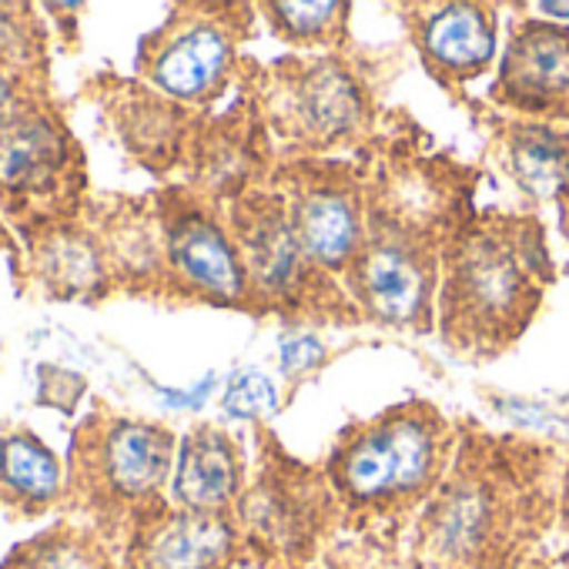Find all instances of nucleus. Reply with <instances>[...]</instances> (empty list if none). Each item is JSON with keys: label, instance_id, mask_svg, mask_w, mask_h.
Here are the masks:
<instances>
[{"label": "nucleus", "instance_id": "nucleus-10", "mask_svg": "<svg viewBox=\"0 0 569 569\" xmlns=\"http://www.w3.org/2000/svg\"><path fill=\"white\" fill-rule=\"evenodd\" d=\"M489 101L512 118L569 121V28L549 18H519L499 61Z\"/></svg>", "mask_w": 569, "mask_h": 569}, {"label": "nucleus", "instance_id": "nucleus-13", "mask_svg": "<svg viewBox=\"0 0 569 569\" xmlns=\"http://www.w3.org/2000/svg\"><path fill=\"white\" fill-rule=\"evenodd\" d=\"M406 31L426 71L442 88H459L479 78L496 54V8L472 0L406 4Z\"/></svg>", "mask_w": 569, "mask_h": 569}, {"label": "nucleus", "instance_id": "nucleus-2", "mask_svg": "<svg viewBox=\"0 0 569 569\" xmlns=\"http://www.w3.org/2000/svg\"><path fill=\"white\" fill-rule=\"evenodd\" d=\"M462 181L429 158H392L366 171V234L342 274L362 319L402 332L436 326L446 244L472 218Z\"/></svg>", "mask_w": 569, "mask_h": 569}, {"label": "nucleus", "instance_id": "nucleus-1", "mask_svg": "<svg viewBox=\"0 0 569 569\" xmlns=\"http://www.w3.org/2000/svg\"><path fill=\"white\" fill-rule=\"evenodd\" d=\"M566 459L549 442L459 429L446 479L416 519L422 569H516L549 526Z\"/></svg>", "mask_w": 569, "mask_h": 569}, {"label": "nucleus", "instance_id": "nucleus-4", "mask_svg": "<svg viewBox=\"0 0 569 569\" xmlns=\"http://www.w3.org/2000/svg\"><path fill=\"white\" fill-rule=\"evenodd\" d=\"M456 446L459 426L426 399H406L346 426L322 466L339 516L356 522L419 519L446 479Z\"/></svg>", "mask_w": 569, "mask_h": 569}, {"label": "nucleus", "instance_id": "nucleus-3", "mask_svg": "<svg viewBox=\"0 0 569 569\" xmlns=\"http://www.w3.org/2000/svg\"><path fill=\"white\" fill-rule=\"evenodd\" d=\"M549 284L552 258L539 218L472 214L442 254L436 326L449 349L496 359L529 329Z\"/></svg>", "mask_w": 569, "mask_h": 569}, {"label": "nucleus", "instance_id": "nucleus-20", "mask_svg": "<svg viewBox=\"0 0 569 569\" xmlns=\"http://www.w3.org/2000/svg\"><path fill=\"white\" fill-rule=\"evenodd\" d=\"M61 144L41 121L0 128V181L28 188L38 184L58 161Z\"/></svg>", "mask_w": 569, "mask_h": 569}, {"label": "nucleus", "instance_id": "nucleus-21", "mask_svg": "<svg viewBox=\"0 0 569 569\" xmlns=\"http://www.w3.org/2000/svg\"><path fill=\"white\" fill-rule=\"evenodd\" d=\"M224 409L238 419H258L274 409V389L264 376L241 372L224 396Z\"/></svg>", "mask_w": 569, "mask_h": 569}, {"label": "nucleus", "instance_id": "nucleus-17", "mask_svg": "<svg viewBox=\"0 0 569 569\" xmlns=\"http://www.w3.org/2000/svg\"><path fill=\"white\" fill-rule=\"evenodd\" d=\"M0 569H114V559L98 532L54 526L18 546Z\"/></svg>", "mask_w": 569, "mask_h": 569}, {"label": "nucleus", "instance_id": "nucleus-12", "mask_svg": "<svg viewBox=\"0 0 569 569\" xmlns=\"http://www.w3.org/2000/svg\"><path fill=\"white\" fill-rule=\"evenodd\" d=\"M174 436L161 426L138 419H114L94 446L98 496L134 529L151 512L164 509L161 489L171 476Z\"/></svg>", "mask_w": 569, "mask_h": 569}, {"label": "nucleus", "instance_id": "nucleus-5", "mask_svg": "<svg viewBox=\"0 0 569 569\" xmlns=\"http://www.w3.org/2000/svg\"><path fill=\"white\" fill-rule=\"evenodd\" d=\"M248 94L281 161L329 158L376 128L372 91L342 54L281 58L251 74Z\"/></svg>", "mask_w": 569, "mask_h": 569}, {"label": "nucleus", "instance_id": "nucleus-24", "mask_svg": "<svg viewBox=\"0 0 569 569\" xmlns=\"http://www.w3.org/2000/svg\"><path fill=\"white\" fill-rule=\"evenodd\" d=\"M532 11H536V14H556L552 21H559V18L569 21V4H536Z\"/></svg>", "mask_w": 569, "mask_h": 569}, {"label": "nucleus", "instance_id": "nucleus-19", "mask_svg": "<svg viewBox=\"0 0 569 569\" xmlns=\"http://www.w3.org/2000/svg\"><path fill=\"white\" fill-rule=\"evenodd\" d=\"M0 482L11 496L31 506H48L58 496V462L31 436H11L0 442Z\"/></svg>", "mask_w": 569, "mask_h": 569}, {"label": "nucleus", "instance_id": "nucleus-6", "mask_svg": "<svg viewBox=\"0 0 569 569\" xmlns=\"http://www.w3.org/2000/svg\"><path fill=\"white\" fill-rule=\"evenodd\" d=\"M228 231L241 254L254 316L312 322H359L346 284L319 268L289 218L281 191L264 178L228 201Z\"/></svg>", "mask_w": 569, "mask_h": 569}, {"label": "nucleus", "instance_id": "nucleus-11", "mask_svg": "<svg viewBox=\"0 0 569 569\" xmlns=\"http://www.w3.org/2000/svg\"><path fill=\"white\" fill-rule=\"evenodd\" d=\"M164 264L171 284L191 299L254 312L234 238L204 204L184 201L164 214Z\"/></svg>", "mask_w": 569, "mask_h": 569}, {"label": "nucleus", "instance_id": "nucleus-22", "mask_svg": "<svg viewBox=\"0 0 569 569\" xmlns=\"http://www.w3.org/2000/svg\"><path fill=\"white\" fill-rule=\"evenodd\" d=\"M326 356V349L316 342V339H299L292 346H284V369L289 372H306V369H316L319 359Z\"/></svg>", "mask_w": 569, "mask_h": 569}, {"label": "nucleus", "instance_id": "nucleus-15", "mask_svg": "<svg viewBox=\"0 0 569 569\" xmlns=\"http://www.w3.org/2000/svg\"><path fill=\"white\" fill-rule=\"evenodd\" d=\"M248 486L244 452L221 426H194L174 466V506L188 512L234 516V506Z\"/></svg>", "mask_w": 569, "mask_h": 569}, {"label": "nucleus", "instance_id": "nucleus-16", "mask_svg": "<svg viewBox=\"0 0 569 569\" xmlns=\"http://www.w3.org/2000/svg\"><path fill=\"white\" fill-rule=\"evenodd\" d=\"M492 158L499 171L529 201L569 204V128L542 121H499L492 131Z\"/></svg>", "mask_w": 569, "mask_h": 569}, {"label": "nucleus", "instance_id": "nucleus-8", "mask_svg": "<svg viewBox=\"0 0 569 569\" xmlns=\"http://www.w3.org/2000/svg\"><path fill=\"white\" fill-rule=\"evenodd\" d=\"M268 181L289 204L306 254L339 281L366 234V171L342 158L278 161Z\"/></svg>", "mask_w": 569, "mask_h": 569}, {"label": "nucleus", "instance_id": "nucleus-14", "mask_svg": "<svg viewBox=\"0 0 569 569\" xmlns=\"http://www.w3.org/2000/svg\"><path fill=\"white\" fill-rule=\"evenodd\" d=\"M238 552L234 516L164 506L131 529L124 569H231Z\"/></svg>", "mask_w": 569, "mask_h": 569}, {"label": "nucleus", "instance_id": "nucleus-23", "mask_svg": "<svg viewBox=\"0 0 569 569\" xmlns=\"http://www.w3.org/2000/svg\"><path fill=\"white\" fill-rule=\"evenodd\" d=\"M559 516H562V532L569 539V459H566V472H562V492H559Z\"/></svg>", "mask_w": 569, "mask_h": 569}, {"label": "nucleus", "instance_id": "nucleus-7", "mask_svg": "<svg viewBox=\"0 0 569 569\" xmlns=\"http://www.w3.org/2000/svg\"><path fill=\"white\" fill-rule=\"evenodd\" d=\"M258 469L234 506L241 549L261 556L268 569H299L339 519V506L326 469L289 456L271 432H258Z\"/></svg>", "mask_w": 569, "mask_h": 569}, {"label": "nucleus", "instance_id": "nucleus-18", "mask_svg": "<svg viewBox=\"0 0 569 569\" xmlns=\"http://www.w3.org/2000/svg\"><path fill=\"white\" fill-rule=\"evenodd\" d=\"M271 34L296 48H326L339 54L349 44V4L326 0V4H261Z\"/></svg>", "mask_w": 569, "mask_h": 569}, {"label": "nucleus", "instance_id": "nucleus-9", "mask_svg": "<svg viewBox=\"0 0 569 569\" xmlns=\"http://www.w3.org/2000/svg\"><path fill=\"white\" fill-rule=\"evenodd\" d=\"M248 14L251 8L241 4H208L174 18L148 51L154 88L178 104L214 101L238 64V44L251 28Z\"/></svg>", "mask_w": 569, "mask_h": 569}]
</instances>
